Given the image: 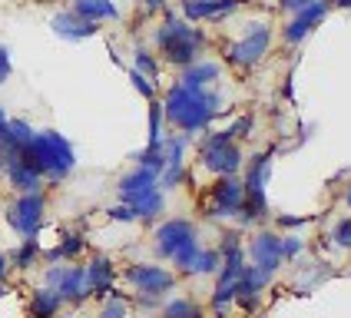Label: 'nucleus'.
Masks as SVG:
<instances>
[{
  "mask_svg": "<svg viewBox=\"0 0 351 318\" xmlns=\"http://www.w3.org/2000/svg\"><path fill=\"white\" fill-rule=\"evenodd\" d=\"M308 3H315V0H282V7H285V10H295V14H298V10H305Z\"/></svg>",
  "mask_w": 351,
  "mask_h": 318,
  "instance_id": "nucleus-37",
  "label": "nucleus"
},
{
  "mask_svg": "<svg viewBox=\"0 0 351 318\" xmlns=\"http://www.w3.org/2000/svg\"><path fill=\"white\" fill-rule=\"evenodd\" d=\"M97 318H126V305H123V298L106 302V305H103V312H99Z\"/></svg>",
  "mask_w": 351,
  "mask_h": 318,
  "instance_id": "nucleus-32",
  "label": "nucleus"
},
{
  "mask_svg": "<svg viewBox=\"0 0 351 318\" xmlns=\"http://www.w3.org/2000/svg\"><path fill=\"white\" fill-rule=\"evenodd\" d=\"M338 7H351V0H338Z\"/></svg>",
  "mask_w": 351,
  "mask_h": 318,
  "instance_id": "nucleus-42",
  "label": "nucleus"
},
{
  "mask_svg": "<svg viewBox=\"0 0 351 318\" xmlns=\"http://www.w3.org/2000/svg\"><path fill=\"white\" fill-rule=\"evenodd\" d=\"M249 258H252V265L258 272H265V276L272 278L275 269L282 265V238L275 236V232H258L249 242Z\"/></svg>",
  "mask_w": 351,
  "mask_h": 318,
  "instance_id": "nucleus-11",
  "label": "nucleus"
},
{
  "mask_svg": "<svg viewBox=\"0 0 351 318\" xmlns=\"http://www.w3.org/2000/svg\"><path fill=\"white\" fill-rule=\"evenodd\" d=\"M156 47L166 53L169 63H176V66H189V63H195L199 50L206 47V34L195 30V27H189L186 20H179L176 14H166L162 27L156 30Z\"/></svg>",
  "mask_w": 351,
  "mask_h": 318,
  "instance_id": "nucleus-3",
  "label": "nucleus"
},
{
  "mask_svg": "<svg viewBox=\"0 0 351 318\" xmlns=\"http://www.w3.org/2000/svg\"><path fill=\"white\" fill-rule=\"evenodd\" d=\"M110 219H117V222H133V219H136V212L123 202V206H113V209H110Z\"/></svg>",
  "mask_w": 351,
  "mask_h": 318,
  "instance_id": "nucleus-33",
  "label": "nucleus"
},
{
  "mask_svg": "<svg viewBox=\"0 0 351 318\" xmlns=\"http://www.w3.org/2000/svg\"><path fill=\"white\" fill-rule=\"evenodd\" d=\"M162 318H202V308L195 302H189V298H173L162 308Z\"/></svg>",
  "mask_w": 351,
  "mask_h": 318,
  "instance_id": "nucleus-25",
  "label": "nucleus"
},
{
  "mask_svg": "<svg viewBox=\"0 0 351 318\" xmlns=\"http://www.w3.org/2000/svg\"><path fill=\"white\" fill-rule=\"evenodd\" d=\"M136 73H143L146 80H156L159 66H156V60L149 57V50H136Z\"/></svg>",
  "mask_w": 351,
  "mask_h": 318,
  "instance_id": "nucleus-29",
  "label": "nucleus"
},
{
  "mask_svg": "<svg viewBox=\"0 0 351 318\" xmlns=\"http://www.w3.org/2000/svg\"><path fill=\"white\" fill-rule=\"evenodd\" d=\"M60 308V295L47 285V289H37L34 298H30V315L34 318H53Z\"/></svg>",
  "mask_w": 351,
  "mask_h": 318,
  "instance_id": "nucleus-22",
  "label": "nucleus"
},
{
  "mask_svg": "<svg viewBox=\"0 0 351 318\" xmlns=\"http://www.w3.org/2000/svg\"><path fill=\"white\" fill-rule=\"evenodd\" d=\"M195 256H199V242H186V245H182V249H179V252H176L173 256V262L176 265H179V269H182V272H189V265H193L195 262Z\"/></svg>",
  "mask_w": 351,
  "mask_h": 318,
  "instance_id": "nucleus-28",
  "label": "nucleus"
},
{
  "mask_svg": "<svg viewBox=\"0 0 351 318\" xmlns=\"http://www.w3.org/2000/svg\"><path fill=\"white\" fill-rule=\"evenodd\" d=\"M83 236L80 232H70V236H63V242H60L53 252H47V262H60V258H77L80 252H83Z\"/></svg>",
  "mask_w": 351,
  "mask_h": 318,
  "instance_id": "nucleus-23",
  "label": "nucleus"
},
{
  "mask_svg": "<svg viewBox=\"0 0 351 318\" xmlns=\"http://www.w3.org/2000/svg\"><path fill=\"white\" fill-rule=\"evenodd\" d=\"M37 256H40V242H37V236H30V238H23V245L17 249L14 262H17L20 269H30L37 262Z\"/></svg>",
  "mask_w": 351,
  "mask_h": 318,
  "instance_id": "nucleus-26",
  "label": "nucleus"
},
{
  "mask_svg": "<svg viewBox=\"0 0 351 318\" xmlns=\"http://www.w3.org/2000/svg\"><path fill=\"white\" fill-rule=\"evenodd\" d=\"M53 34L63 40H86L97 34V23H86V20H80L73 10L70 14H57L53 17Z\"/></svg>",
  "mask_w": 351,
  "mask_h": 318,
  "instance_id": "nucleus-18",
  "label": "nucleus"
},
{
  "mask_svg": "<svg viewBox=\"0 0 351 318\" xmlns=\"http://www.w3.org/2000/svg\"><path fill=\"white\" fill-rule=\"evenodd\" d=\"M269 166H272V156L269 153H258L249 166V176L242 182L245 189V206H242V222H252V219H262L265 216V179H269Z\"/></svg>",
  "mask_w": 351,
  "mask_h": 318,
  "instance_id": "nucleus-5",
  "label": "nucleus"
},
{
  "mask_svg": "<svg viewBox=\"0 0 351 318\" xmlns=\"http://www.w3.org/2000/svg\"><path fill=\"white\" fill-rule=\"evenodd\" d=\"M249 130H252V119H249V117H242L239 123H235V126H229L232 139H235V136H249Z\"/></svg>",
  "mask_w": 351,
  "mask_h": 318,
  "instance_id": "nucleus-35",
  "label": "nucleus"
},
{
  "mask_svg": "<svg viewBox=\"0 0 351 318\" xmlns=\"http://www.w3.org/2000/svg\"><path fill=\"white\" fill-rule=\"evenodd\" d=\"M202 166L209 173H215V176H235V169L242 166V153H239V146H235L229 130L213 133L202 143Z\"/></svg>",
  "mask_w": 351,
  "mask_h": 318,
  "instance_id": "nucleus-4",
  "label": "nucleus"
},
{
  "mask_svg": "<svg viewBox=\"0 0 351 318\" xmlns=\"http://www.w3.org/2000/svg\"><path fill=\"white\" fill-rule=\"evenodd\" d=\"M10 77V53H7V47H0V83H7Z\"/></svg>",
  "mask_w": 351,
  "mask_h": 318,
  "instance_id": "nucleus-36",
  "label": "nucleus"
},
{
  "mask_svg": "<svg viewBox=\"0 0 351 318\" xmlns=\"http://www.w3.org/2000/svg\"><path fill=\"white\" fill-rule=\"evenodd\" d=\"M162 143V106L153 103L149 106V146H159Z\"/></svg>",
  "mask_w": 351,
  "mask_h": 318,
  "instance_id": "nucleus-27",
  "label": "nucleus"
},
{
  "mask_svg": "<svg viewBox=\"0 0 351 318\" xmlns=\"http://www.w3.org/2000/svg\"><path fill=\"white\" fill-rule=\"evenodd\" d=\"M0 295H3V282H0Z\"/></svg>",
  "mask_w": 351,
  "mask_h": 318,
  "instance_id": "nucleus-44",
  "label": "nucleus"
},
{
  "mask_svg": "<svg viewBox=\"0 0 351 318\" xmlns=\"http://www.w3.org/2000/svg\"><path fill=\"white\" fill-rule=\"evenodd\" d=\"M73 14L86 23H99V20H117L119 10L113 0H73Z\"/></svg>",
  "mask_w": 351,
  "mask_h": 318,
  "instance_id": "nucleus-19",
  "label": "nucleus"
},
{
  "mask_svg": "<svg viewBox=\"0 0 351 318\" xmlns=\"http://www.w3.org/2000/svg\"><path fill=\"white\" fill-rule=\"evenodd\" d=\"M126 282L130 285H136L143 295H162V292H169L176 285V276L173 272H166L162 265H146V262H136V265H130L126 269Z\"/></svg>",
  "mask_w": 351,
  "mask_h": 318,
  "instance_id": "nucleus-10",
  "label": "nucleus"
},
{
  "mask_svg": "<svg viewBox=\"0 0 351 318\" xmlns=\"http://www.w3.org/2000/svg\"><path fill=\"white\" fill-rule=\"evenodd\" d=\"M219 110H222V99L215 93L193 90V86H182V83H176L173 90L166 93V103H162V117L176 123L179 130H186V133L206 130Z\"/></svg>",
  "mask_w": 351,
  "mask_h": 318,
  "instance_id": "nucleus-1",
  "label": "nucleus"
},
{
  "mask_svg": "<svg viewBox=\"0 0 351 318\" xmlns=\"http://www.w3.org/2000/svg\"><path fill=\"white\" fill-rule=\"evenodd\" d=\"M143 3H146V10H159L162 7V0H143Z\"/></svg>",
  "mask_w": 351,
  "mask_h": 318,
  "instance_id": "nucleus-40",
  "label": "nucleus"
},
{
  "mask_svg": "<svg viewBox=\"0 0 351 318\" xmlns=\"http://www.w3.org/2000/svg\"><path fill=\"white\" fill-rule=\"evenodd\" d=\"M156 182H159L156 169L139 166V169H133L130 176L119 179V196H123V202H130V199H136V196H143V193H149V189H156Z\"/></svg>",
  "mask_w": 351,
  "mask_h": 318,
  "instance_id": "nucleus-16",
  "label": "nucleus"
},
{
  "mask_svg": "<svg viewBox=\"0 0 351 318\" xmlns=\"http://www.w3.org/2000/svg\"><path fill=\"white\" fill-rule=\"evenodd\" d=\"M269 43H272V30L269 23H249L245 27V37L235 40L229 47V60L239 63V66H252L269 53Z\"/></svg>",
  "mask_w": 351,
  "mask_h": 318,
  "instance_id": "nucleus-6",
  "label": "nucleus"
},
{
  "mask_svg": "<svg viewBox=\"0 0 351 318\" xmlns=\"http://www.w3.org/2000/svg\"><path fill=\"white\" fill-rule=\"evenodd\" d=\"M239 0H182V10L189 20H219L232 14Z\"/></svg>",
  "mask_w": 351,
  "mask_h": 318,
  "instance_id": "nucleus-15",
  "label": "nucleus"
},
{
  "mask_svg": "<svg viewBox=\"0 0 351 318\" xmlns=\"http://www.w3.org/2000/svg\"><path fill=\"white\" fill-rule=\"evenodd\" d=\"M308 219H295V216H282L278 219V225H289V229H295V225H305Z\"/></svg>",
  "mask_w": 351,
  "mask_h": 318,
  "instance_id": "nucleus-39",
  "label": "nucleus"
},
{
  "mask_svg": "<svg viewBox=\"0 0 351 318\" xmlns=\"http://www.w3.org/2000/svg\"><path fill=\"white\" fill-rule=\"evenodd\" d=\"M47 285L60 295V302H83L86 292V269L83 265H50Z\"/></svg>",
  "mask_w": 351,
  "mask_h": 318,
  "instance_id": "nucleus-8",
  "label": "nucleus"
},
{
  "mask_svg": "<svg viewBox=\"0 0 351 318\" xmlns=\"http://www.w3.org/2000/svg\"><path fill=\"white\" fill-rule=\"evenodd\" d=\"M193 238H195V225L189 219H169V222H162L156 229V249H159V256L173 258Z\"/></svg>",
  "mask_w": 351,
  "mask_h": 318,
  "instance_id": "nucleus-12",
  "label": "nucleus"
},
{
  "mask_svg": "<svg viewBox=\"0 0 351 318\" xmlns=\"http://www.w3.org/2000/svg\"><path fill=\"white\" fill-rule=\"evenodd\" d=\"M126 206L136 212V219H156L159 212H162V193H159V186H156V189H149V193H143V196L130 199Z\"/></svg>",
  "mask_w": 351,
  "mask_h": 318,
  "instance_id": "nucleus-21",
  "label": "nucleus"
},
{
  "mask_svg": "<svg viewBox=\"0 0 351 318\" xmlns=\"http://www.w3.org/2000/svg\"><path fill=\"white\" fill-rule=\"evenodd\" d=\"M335 242H338L341 249H351V219H341V222L335 225Z\"/></svg>",
  "mask_w": 351,
  "mask_h": 318,
  "instance_id": "nucleus-31",
  "label": "nucleus"
},
{
  "mask_svg": "<svg viewBox=\"0 0 351 318\" xmlns=\"http://www.w3.org/2000/svg\"><path fill=\"white\" fill-rule=\"evenodd\" d=\"M7 123H10V119L3 117V110H0V146H10V139H7Z\"/></svg>",
  "mask_w": 351,
  "mask_h": 318,
  "instance_id": "nucleus-38",
  "label": "nucleus"
},
{
  "mask_svg": "<svg viewBox=\"0 0 351 318\" xmlns=\"http://www.w3.org/2000/svg\"><path fill=\"white\" fill-rule=\"evenodd\" d=\"M302 252V242L298 238H282V258H295Z\"/></svg>",
  "mask_w": 351,
  "mask_h": 318,
  "instance_id": "nucleus-34",
  "label": "nucleus"
},
{
  "mask_svg": "<svg viewBox=\"0 0 351 318\" xmlns=\"http://www.w3.org/2000/svg\"><path fill=\"white\" fill-rule=\"evenodd\" d=\"M242 206H245V189H242V182L235 176H219V182H215L213 193H209V216H215V219L239 216Z\"/></svg>",
  "mask_w": 351,
  "mask_h": 318,
  "instance_id": "nucleus-9",
  "label": "nucleus"
},
{
  "mask_svg": "<svg viewBox=\"0 0 351 318\" xmlns=\"http://www.w3.org/2000/svg\"><path fill=\"white\" fill-rule=\"evenodd\" d=\"M265 282H269L265 272H258L255 265H245V269H242V276L235 278V302H239L245 312H252L255 305H258V298H262Z\"/></svg>",
  "mask_w": 351,
  "mask_h": 318,
  "instance_id": "nucleus-13",
  "label": "nucleus"
},
{
  "mask_svg": "<svg viewBox=\"0 0 351 318\" xmlns=\"http://www.w3.org/2000/svg\"><path fill=\"white\" fill-rule=\"evenodd\" d=\"M219 262H222V256H219V249H199V256H195V262L189 265V272L193 276H213V272H219Z\"/></svg>",
  "mask_w": 351,
  "mask_h": 318,
  "instance_id": "nucleus-24",
  "label": "nucleus"
},
{
  "mask_svg": "<svg viewBox=\"0 0 351 318\" xmlns=\"http://www.w3.org/2000/svg\"><path fill=\"white\" fill-rule=\"evenodd\" d=\"M43 209H47V199L40 193H23V196L7 209V222L17 229L23 238L37 236L40 225H43Z\"/></svg>",
  "mask_w": 351,
  "mask_h": 318,
  "instance_id": "nucleus-7",
  "label": "nucleus"
},
{
  "mask_svg": "<svg viewBox=\"0 0 351 318\" xmlns=\"http://www.w3.org/2000/svg\"><path fill=\"white\" fill-rule=\"evenodd\" d=\"M130 80H133V86H136V93H139V97L153 99V93H156V90H153V80H146L143 73H136V70L130 73Z\"/></svg>",
  "mask_w": 351,
  "mask_h": 318,
  "instance_id": "nucleus-30",
  "label": "nucleus"
},
{
  "mask_svg": "<svg viewBox=\"0 0 351 318\" xmlns=\"http://www.w3.org/2000/svg\"><path fill=\"white\" fill-rule=\"evenodd\" d=\"M20 159L27 166H34L40 176H50V179H63L77 166V153H73L70 139H63L53 130L34 133V139L20 149Z\"/></svg>",
  "mask_w": 351,
  "mask_h": 318,
  "instance_id": "nucleus-2",
  "label": "nucleus"
},
{
  "mask_svg": "<svg viewBox=\"0 0 351 318\" xmlns=\"http://www.w3.org/2000/svg\"><path fill=\"white\" fill-rule=\"evenodd\" d=\"M219 73H222V66H219V63L202 60V63H189L179 83H182V86H193V90H206L213 80H219Z\"/></svg>",
  "mask_w": 351,
  "mask_h": 318,
  "instance_id": "nucleus-20",
  "label": "nucleus"
},
{
  "mask_svg": "<svg viewBox=\"0 0 351 318\" xmlns=\"http://www.w3.org/2000/svg\"><path fill=\"white\" fill-rule=\"evenodd\" d=\"M345 202H348V206H351V186H348V196H345Z\"/></svg>",
  "mask_w": 351,
  "mask_h": 318,
  "instance_id": "nucleus-43",
  "label": "nucleus"
},
{
  "mask_svg": "<svg viewBox=\"0 0 351 318\" xmlns=\"http://www.w3.org/2000/svg\"><path fill=\"white\" fill-rule=\"evenodd\" d=\"M325 14H328V0H315V3H308V7L298 10L295 20L285 27V40H289V43H302V40L308 37V30H315V27L325 20Z\"/></svg>",
  "mask_w": 351,
  "mask_h": 318,
  "instance_id": "nucleus-14",
  "label": "nucleus"
},
{
  "mask_svg": "<svg viewBox=\"0 0 351 318\" xmlns=\"http://www.w3.org/2000/svg\"><path fill=\"white\" fill-rule=\"evenodd\" d=\"M86 292H90V295L113 292V262L106 256H97L86 265Z\"/></svg>",
  "mask_w": 351,
  "mask_h": 318,
  "instance_id": "nucleus-17",
  "label": "nucleus"
},
{
  "mask_svg": "<svg viewBox=\"0 0 351 318\" xmlns=\"http://www.w3.org/2000/svg\"><path fill=\"white\" fill-rule=\"evenodd\" d=\"M3 272H7V258L0 256V282H3Z\"/></svg>",
  "mask_w": 351,
  "mask_h": 318,
  "instance_id": "nucleus-41",
  "label": "nucleus"
}]
</instances>
